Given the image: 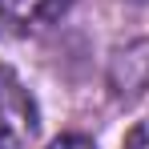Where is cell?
Returning a JSON list of instances; mask_svg holds the SVG:
<instances>
[{
  "mask_svg": "<svg viewBox=\"0 0 149 149\" xmlns=\"http://www.w3.org/2000/svg\"><path fill=\"white\" fill-rule=\"evenodd\" d=\"M36 133H40V113L32 93L8 65H0V149H32Z\"/></svg>",
  "mask_w": 149,
  "mask_h": 149,
  "instance_id": "cell-1",
  "label": "cell"
},
{
  "mask_svg": "<svg viewBox=\"0 0 149 149\" xmlns=\"http://www.w3.org/2000/svg\"><path fill=\"white\" fill-rule=\"evenodd\" d=\"M77 0H0V36H28L61 20Z\"/></svg>",
  "mask_w": 149,
  "mask_h": 149,
  "instance_id": "cell-2",
  "label": "cell"
},
{
  "mask_svg": "<svg viewBox=\"0 0 149 149\" xmlns=\"http://www.w3.org/2000/svg\"><path fill=\"white\" fill-rule=\"evenodd\" d=\"M121 149H149V117H145V121H137L133 129H129V137H125Z\"/></svg>",
  "mask_w": 149,
  "mask_h": 149,
  "instance_id": "cell-4",
  "label": "cell"
},
{
  "mask_svg": "<svg viewBox=\"0 0 149 149\" xmlns=\"http://www.w3.org/2000/svg\"><path fill=\"white\" fill-rule=\"evenodd\" d=\"M49 149H97L89 137H81V133H65V137H56Z\"/></svg>",
  "mask_w": 149,
  "mask_h": 149,
  "instance_id": "cell-5",
  "label": "cell"
},
{
  "mask_svg": "<svg viewBox=\"0 0 149 149\" xmlns=\"http://www.w3.org/2000/svg\"><path fill=\"white\" fill-rule=\"evenodd\" d=\"M113 85H117V93H141L149 85V40H141V45H133L129 52L117 56Z\"/></svg>",
  "mask_w": 149,
  "mask_h": 149,
  "instance_id": "cell-3",
  "label": "cell"
}]
</instances>
